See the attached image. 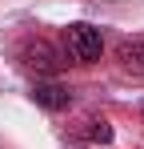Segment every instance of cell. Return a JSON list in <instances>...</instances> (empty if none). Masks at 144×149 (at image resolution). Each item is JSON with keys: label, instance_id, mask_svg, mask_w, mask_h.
Here are the masks:
<instances>
[{"label": "cell", "instance_id": "1", "mask_svg": "<svg viewBox=\"0 0 144 149\" xmlns=\"http://www.w3.org/2000/svg\"><path fill=\"white\" fill-rule=\"evenodd\" d=\"M64 49L76 65H96L100 52H104V36L92 24H68L64 28Z\"/></svg>", "mask_w": 144, "mask_h": 149}, {"label": "cell", "instance_id": "2", "mask_svg": "<svg viewBox=\"0 0 144 149\" xmlns=\"http://www.w3.org/2000/svg\"><path fill=\"white\" fill-rule=\"evenodd\" d=\"M20 61L28 65V69H36V73H60L64 69V52L56 49V45H48L44 36H32V40H24V49H20Z\"/></svg>", "mask_w": 144, "mask_h": 149}, {"label": "cell", "instance_id": "3", "mask_svg": "<svg viewBox=\"0 0 144 149\" xmlns=\"http://www.w3.org/2000/svg\"><path fill=\"white\" fill-rule=\"evenodd\" d=\"M32 101L48 109V113H60V109H68L72 105V93L64 85H56V81H36V89H32Z\"/></svg>", "mask_w": 144, "mask_h": 149}, {"label": "cell", "instance_id": "4", "mask_svg": "<svg viewBox=\"0 0 144 149\" xmlns=\"http://www.w3.org/2000/svg\"><path fill=\"white\" fill-rule=\"evenodd\" d=\"M116 61H120V69H124V73L144 77V36H136V40H124V45L116 49Z\"/></svg>", "mask_w": 144, "mask_h": 149}, {"label": "cell", "instance_id": "5", "mask_svg": "<svg viewBox=\"0 0 144 149\" xmlns=\"http://www.w3.org/2000/svg\"><path fill=\"white\" fill-rule=\"evenodd\" d=\"M80 141H92V145H104V141H112V125L104 121V117H84V121L72 129Z\"/></svg>", "mask_w": 144, "mask_h": 149}]
</instances>
